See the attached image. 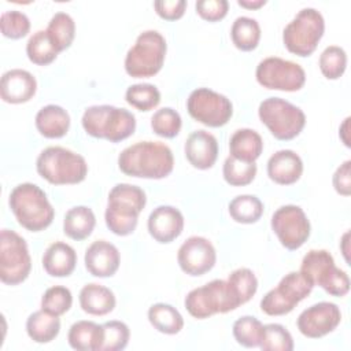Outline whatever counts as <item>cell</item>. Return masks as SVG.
<instances>
[{
  "label": "cell",
  "instance_id": "11",
  "mask_svg": "<svg viewBox=\"0 0 351 351\" xmlns=\"http://www.w3.org/2000/svg\"><path fill=\"white\" fill-rule=\"evenodd\" d=\"M32 270V258L22 236L10 229L0 232V280L7 285L23 282Z\"/></svg>",
  "mask_w": 351,
  "mask_h": 351
},
{
  "label": "cell",
  "instance_id": "27",
  "mask_svg": "<svg viewBox=\"0 0 351 351\" xmlns=\"http://www.w3.org/2000/svg\"><path fill=\"white\" fill-rule=\"evenodd\" d=\"M230 156L243 162H255L263 151V140L254 129H237L229 140Z\"/></svg>",
  "mask_w": 351,
  "mask_h": 351
},
{
  "label": "cell",
  "instance_id": "14",
  "mask_svg": "<svg viewBox=\"0 0 351 351\" xmlns=\"http://www.w3.org/2000/svg\"><path fill=\"white\" fill-rule=\"evenodd\" d=\"M186 110L195 121L208 128H221L226 125L233 115L232 101L225 95L210 88L192 90L186 99Z\"/></svg>",
  "mask_w": 351,
  "mask_h": 351
},
{
  "label": "cell",
  "instance_id": "34",
  "mask_svg": "<svg viewBox=\"0 0 351 351\" xmlns=\"http://www.w3.org/2000/svg\"><path fill=\"white\" fill-rule=\"evenodd\" d=\"M229 214L239 223H255L263 214V203L255 195H239L229 202Z\"/></svg>",
  "mask_w": 351,
  "mask_h": 351
},
{
  "label": "cell",
  "instance_id": "39",
  "mask_svg": "<svg viewBox=\"0 0 351 351\" xmlns=\"http://www.w3.org/2000/svg\"><path fill=\"white\" fill-rule=\"evenodd\" d=\"M347 67V53L341 47L329 45L319 55V70L328 80L340 78Z\"/></svg>",
  "mask_w": 351,
  "mask_h": 351
},
{
  "label": "cell",
  "instance_id": "3",
  "mask_svg": "<svg viewBox=\"0 0 351 351\" xmlns=\"http://www.w3.org/2000/svg\"><path fill=\"white\" fill-rule=\"evenodd\" d=\"M8 204L18 223L29 232L47 229L55 217V210L45 192L32 182L16 185L10 193Z\"/></svg>",
  "mask_w": 351,
  "mask_h": 351
},
{
  "label": "cell",
  "instance_id": "36",
  "mask_svg": "<svg viewBox=\"0 0 351 351\" xmlns=\"http://www.w3.org/2000/svg\"><path fill=\"white\" fill-rule=\"evenodd\" d=\"M125 100L140 111H151L160 103V92L152 84H134L126 89Z\"/></svg>",
  "mask_w": 351,
  "mask_h": 351
},
{
  "label": "cell",
  "instance_id": "26",
  "mask_svg": "<svg viewBox=\"0 0 351 351\" xmlns=\"http://www.w3.org/2000/svg\"><path fill=\"white\" fill-rule=\"evenodd\" d=\"M103 335V325L82 319L70 326L67 341L70 347L77 351H100Z\"/></svg>",
  "mask_w": 351,
  "mask_h": 351
},
{
  "label": "cell",
  "instance_id": "5",
  "mask_svg": "<svg viewBox=\"0 0 351 351\" xmlns=\"http://www.w3.org/2000/svg\"><path fill=\"white\" fill-rule=\"evenodd\" d=\"M186 311L196 319L225 314L241 306V299L229 280H213L192 289L184 300Z\"/></svg>",
  "mask_w": 351,
  "mask_h": 351
},
{
  "label": "cell",
  "instance_id": "8",
  "mask_svg": "<svg viewBox=\"0 0 351 351\" xmlns=\"http://www.w3.org/2000/svg\"><path fill=\"white\" fill-rule=\"evenodd\" d=\"M325 32V21L319 11L307 7L302 8L282 30L285 48L300 58L310 56L321 41Z\"/></svg>",
  "mask_w": 351,
  "mask_h": 351
},
{
  "label": "cell",
  "instance_id": "1",
  "mask_svg": "<svg viewBox=\"0 0 351 351\" xmlns=\"http://www.w3.org/2000/svg\"><path fill=\"white\" fill-rule=\"evenodd\" d=\"M118 167L130 177L160 180L173 171L174 156L160 141H138L119 154Z\"/></svg>",
  "mask_w": 351,
  "mask_h": 351
},
{
  "label": "cell",
  "instance_id": "38",
  "mask_svg": "<svg viewBox=\"0 0 351 351\" xmlns=\"http://www.w3.org/2000/svg\"><path fill=\"white\" fill-rule=\"evenodd\" d=\"M295 347L292 335L281 324L263 325L259 348L263 351H292Z\"/></svg>",
  "mask_w": 351,
  "mask_h": 351
},
{
  "label": "cell",
  "instance_id": "10",
  "mask_svg": "<svg viewBox=\"0 0 351 351\" xmlns=\"http://www.w3.org/2000/svg\"><path fill=\"white\" fill-rule=\"evenodd\" d=\"M258 115L269 132L281 141L295 138L306 125L303 110L281 97H267L261 101Z\"/></svg>",
  "mask_w": 351,
  "mask_h": 351
},
{
  "label": "cell",
  "instance_id": "33",
  "mask_svg": "<svg viewBox=\"0 0 351 351\" xmlns=\"http://www.w3.org/2000/svg\"><path fill=\"white\" fill-rule=\"evenodd\" d=\"M49 38L55 44L59 52L67 49L75 37V22L74 19L63 11L56 12L51 21L48 22V27L45 29Z\"/></svg>",
  "mask_w": 351,
  "mask_h": 351
},
{
  "label": "cell",
  "instance_id": "41",
  "mask_svg": "<svg viewBox=\"0 0 351 351\" xmlns=\"http://www.w3.org/2000/svg\"><path fill=\"white\" fill-rule=\"evenodd\" d=\"M73 304V295L69 288L55 285L48 288L41 298V308L53 315L66 314Z\"/></svg>",
  "mask_w": 351,
  "mask_h": 351
},
{
  "label": "cell",
  "instance_id": "18",
  "mask_svg": "<svg viewBox=\"0 0 351 351\" xmlns=\"http://www.w3.org/2000/svg\"><path fill=\"white\" fill-rule=\"evenodd\" d=\"M147 226L151 237L155 241L167 244L182 233L184 215L173 206H158L149 214Z\"/></svg>",
  "mask_w": 351,
  "mask_h": 351
},
{
  "label": "cell",
  "instance_id": "7",
  "mask_svg": "<svg viewBox=\"0 0 351 351\" xmlns=\"http://www.w3.org/2000/svg\"><path fill=\"white\" fill-rule=\"evenodd\" d=\"M167 44L156 30L138 34L134 45L125 56V71L133 78H148L158 74L165 63Z\"/></svg>",
  "mask_w": 351,
  "mask_h": 351
},
{
  "label": "cell",
  "instance_id": "40",
  "mask_svg": "<svg viewBox=\"0 0 351 351\" xmlns=\"http://www.w3.org/2000/svg\"><path fill=\"white\" fill-rule=\"evenodd\" d=\"M182 126L180 114L171 107L156 110L151 117V128L155 134L165 138H174Z\"/></svg>",
  "mask_w": 351,
  "mask_h": 351
},
{
  "label": "cell",
  "instance_id": "21",
  "mask_svg": "<svg viewBox=\"0 0 351 351\" xmlns=\"http://www.w3.org/2000/svg\"><path fill=\"white\" fill-rule=\"evenodd\" d=\"M185 156L188 162L199 170L211 169L218 158V141L207 130L192 132L185 141Z\"/></svg>",
  "mask_w": 351,
  "mask_h": 351
},
{
  "label": "cell",
  "instance_id": "20",
  "mask_svg": "<svg viewBox=\"0 0 351 351\" xmlns=\"http://www.w3.org/2000/svg\"><path fill=\"white\" fill-rule=\"evenodd\" d=\"M37 90V81L32 73L22 69H12L1 75L0 96L10 104L29 101Z\"/></svg>",
  "mask_w": 351,
  "mask_h": 351
},
{
  "label": "cell",
  "instance_id": "31",
  "mask_svg": "<svg viewBox=\"0 0 351 351\" xmlns=\"http://www.w3.org/2000/svg\"><path fill=\"white\" fill-rule=\"evenodd\" d=\"M230 38L237 49L254 51L261 40V26L254 18L239 16L232 25Z\"/></svg>",
  "mask_w": 351,
  "mask_h": 351
},
{
  "label": "cell",
  "instance_id": "35",
  "mask_svg": "<svg viewBox=\"0 0 351 351\" xmlns=\"http://www.w3.org/2000/svg\"><path fill=\"white\" fill-rule=\"evenodd\" d=\"M255 162H243L233 156H228L223 162L222 174L223 180L232 186H244L254 181L256 176Z\"/></svg>",
  "mask_w": 351,
  "mask_h": 351
},
{
  "label": "cell",
  "instance_id": "25",
  "mask_svg": "<svg viewBox=\"0 0 351 351\" xmlns=\"http://www.w3.org/2000/svg\"><path fill=\"white\" fill-rule=\"evenodd\" d=\"M80 306L90 315H106L111 313L117 304L114 292L100 284L90 282L81 288L80 291Z\"/></svg>",
  "mask_w": 351,
  "mask_h": 351
},
{
  "label": "cell",
  "instance_id": "28",
  "mask_svg": "<svg viewBox=\"0 0 351 351\" xmlns=\"http://www.w3.org/2000/svg\"><path fill=\"white\" fill-rule=\"evenodd\" d=\"M96 217L92 208L86 206L71 207L63 219V232L67 237L75 241L85 240L95 229Z\"/></svg>",
  "mask_w": 351,
  "mask_h": 351
},
{
  "label": "cell",
  "instance_id": "30",
  "mask_svg": "<svg viewBox=\"0 0 351 351\" xmlns=\"http://www.w3.org/2000/svg\"><path fill=\"white\" fill-rule=\"evenodd\" d=\"M149 324L160 333L177 335L184 328V318L180 311L167 303H155L148 308Z\"/></svg>",
  "mask_w": 351,
  "mask_h": 351
},
{
  "label": "cell",
  "instance_id": "47",
  "mask_svg": "<svg viewBox=\"0 0 351 351\" xmlns=\"http://www.w3.org/2000/svg\"><path fill=\"white\" fill-rule=\"evenodd\" d=\"M267 1L266 0H239L237 4L243 8H247V10H258L261 7H263Z\"/></svg>",
  "mask_w": 351,
  "mask_h": 351
},
{
  "label": "cell",
  "instance_id": "29",
  "mask_svg": "<svg viewBox=\"0 0 351 351\" xmlns=\"http://www.w3.org/2000/svg\"><path fill=\"white\" fill-rule=\"evenodd\" d=\"M26 332L36 343H49L60 332V319L58 315L49 314L41 308L29 315L26 321Z\"/></svg>",
  "mask_w": 351,
  "mask_h": 351
},
{
  "label": "cell",
  "instance_id": "44",
  "mask_svg": "<svg viewBox=\"0 0 351 351\" xmlns=\"http://www.w3.org/2000/svg\"><path fill=\"white\" fill-rule=\"evenodd\" d=\"M196 12L208 22H217L226 16L229 3L226 0H199L195 4Z\"/></svg>",
  "mask_w": 351,
  "mask_h": 351
},
{
  "label": "cell",
  "instance_id": "22",
  "mask_svg": "<svg viewBox=\"0 0 351 351\" xmlns=\"http://www.w3.org/2000/svg\"><path fill=\"white\" fill-rule=\"evenodd\" d=\"M303 160L292 149H280L267 160V176L278 185H292L302 177Z\"/></svg>",
  "mask_w": 351,
  "mask_h": 351
},
{
  "label": "cell",
  "instance_id": "45",
  "mask_svg": "<svg viewBox=\"0 0 351 351\" xmlns=\"http://www.w3.org/2000/svg\"><path fill=\"white\" fill-rule=\"evenodd\" d=\"M156 14L166 21L180 19L186 8L185 0H158L154 3Z\"/></svg>",
  "mask_w": 351,
  "mask_h": 351
},
{
  "label": "cell",
  "instance_id": "13",
  "mask_svg": "<svg viewBox=\"0 0 351 351\" xmlns=\"http://www.w3.org/2000/svg\"><path fill=\"white\" fill-rule=\"evenodd\" d=\"M255 77L263 88L284 92L300 90L306 84V73L300 64L277 56L261 60L256 66Z\"/></svg>",
  "mask_w": 351,
  "mask_h": 351
},
{
  "label": "cell",
  "instance_id": "37",
  "mask_svg": "<svg viewBox=\"0 0 351 351\" xmlns=\"http://www.w3.org/2000/svg\"><path fill=\"white\" fill-rule=\"evenodd\" d=\"M263 332V324L251 315L240 317L233 324V336L236 341L247 348L259 347Z\"/></svg>",
  "mask_w": 351,
  "mask_h": 351
},
{
  "label": "cell",
  "instance_id": "42",
  "mask_svg": "<svg viewBox=\"0 0 351 351\" xmlns=\"http://www.w3.org/2000/svg\"><path fill=\"white\" fill-rule=\"evenodd\" d=\"M103 344L100 351H121L123 350L130 337L129 326L122 321H107L103 324Z\"/></svg>",
  "mask_w": 351,
  "mask_h": 351
},
{
  "label": "cell",
  "instance_id": "6",
  "mask_svg": "<svg viewBox=\"0 0 351 351\" xmlns=\"http://www.w3.org/2000/svg\"><path fill=\"white\" fill-rule=\"evenodd\" d=\"M37 173L53 185L80 184L88 174L85 158L63 147H48L36 160Z\"/></svg>",
  "mask_w": 351,
  "mask_h": 351
},
{
  "label": "cell",
  "instance_id": "2",
  "mask_svg": "<svg viewBox=\"0 0 351 351\" xmlns=\"http://www.w3.org/2000/svg\"><path fill=\"white\" fill-rule=\"evenodd\" d=\"M147 204L145 192L132 184H117L108 193L104 213L107 228L117 236H128L136 230L138 215Z\"/></svg>",
  "mask_w": 351,
  "mask_h": 351
},
{
  "label": "cell",
  "instance_id": "23",
  "mask_svg": "<svg viewBox=\"0 0 351 351\" xmlns=\"http://www.w3.org/2000/svg\"><path fill=\"white\" fill-rule=\"evenodd\" d=\"M77 265V252L71 245L63 241H55L43 255V267L52 277L70 276Z\"/></svg>",
  "mask_w": 351,
  "mask_h": 351
},
{
  "label": "cell",
  "instance_id": "16",
  "mask_svg": "<svg viewBox=\"0 0 351 351\" xmlns=\"http://www.w3.org/2000/svg\"><path fill=\"white\" fill-rule=\"evenodd\" d=\"M177 262L180 269L192 277L210 271L217 262V252L211 241L202 236H191L178 248Z\"/></svg>",
  "mask_w": 351,
  "mask_h": 351
},
{
  "label": "cell",
  "instance_id": "24",
  "mask_svg": "<svg viewBox=\"0 0 351 351\" xmlns=\"http://www.w3.org/2000/svg\"><path fill=\"white\" fill-rule=\"evenodd\" d=\"M34 122L40 134L47 138H60L70 129V115L58 104H48L40 108Z\"/></svg>",
  "mask_w": 351,
  "mask_h": 351
},
{
  "label": "cell",
  "instance_id": "49",
  "mask_svg": "<svg viewBox=\"0 0 351 351\" xmlns=\"http://www.w3.org/2000/svg\"><path fill=\"white\" fill-rule=\"evenodd\" d=\"M348 237H350V233L346 232L341 237V241H340V248H341V252H343L344 259L347 262H350V258H348V252H350V250H348Z\"/></svg>",
  "mask_w": 351,
  "mask_h": 351
},
{
  "label": "cell",
  "instance_id": "12",
  "mask_svg": "<svg viewBox=\"0 0 351 351\" xmlns=\"http://www.w3.org/2000/svg\"><path fill=\"white\" fill-rule=\"evenodd\" d=\"M313 288L314 285L300 271H291L262 298L261 310L273 317L285 315L306 299Z\"/></svg>",
  "mask_w": 351,
  "mask_h": 351
},
{
  "label": "cell",
  "instance_id": "46",
  "mask_svg": "<svg viewBox=\"0 0 351 351\" xmlns=\"http://www.w3.org/2000/svg\"><path fill=\"white\" fill-rule=\"evenodd\" d=\"M332 184L335 191L341 196L351 195V160H344L335 171Z\"/></svg>",
  "mask_w": 351,
  "mask_h": 351
},
{
  "label": "cell",
  "instance_id": "4",
  "mask_svg": "<svg viewBox=\"0 0 351 351\" xmlns=\"http://www.w3.org/2000/svg\"><path fill=\"white\" fill-rule=\"evenodd\" d=\"M81 123L89 136L104 138L110 143H119L130 137L136 130V117L126 108L110 104L85 108Z\"/></svg>",
  "mask_w": 351,
  "mask_h": 351
},
{
  "label": "cell",
  "instance_id": "15",
  "mask_svg": "<svg viewBox=\"0 0 351 351\" xmlns=\"http://www.w3.org/2000/svg\"><path fill=\"white\" fill-rule=\"evenodd\" d=\"M273 232L282 247L289 251L299 250L310 237V221L299 206L287 204L277 208L270 221Z\"/></svg>",
  "mask_w": 351,
  "mask_h": 351
},
{
  "label": "cell",
  "instance_id": "43",
  "mask_svg": "<svg viewBox=\"0 0 351 351\" xmlns=\"http://www.w3.org/2000/svg\"><path fill=\"white\" fill-rule=\"evenodd\" d=\"M0 29L4 37L19 40L30 32V21L27 15L21 11H4L0 18Z\"/></svg>",
  "mask_w": 351,
  "mask_h": 351
},
{
  "label": "cell",
  "instance_id": "9",
  "mask_svg": "<svg viewBox=\"0 0 351 351\" xmlns=\"http://www.w3.org/2000/svg\"><path fill=\"white\" fill-rule=\"evenodd\" d=\"M300 273L315 287H321L332 296H346L350 291L347 273L335 265L333 256L326 250H310L302 259Z\"/></svg>",
  "mask_w": 351,
  "mask_h": 351
},
{
  "label": "cell",
  "instance_id": "32",
  "mask_svg": "<svg viewBox=\"0 0 351 351\" xmlns=\"http://www.w3.org/2000/svg\"><path fill=\"white\" fill-rule=\"evenodd\" d=\"M26 55L32 63L47 66L58 58L59 51L49 38L47 30H37L26 43Z\"/></svg>",
  "mask_w": 351,
  "mask_h": 351
},
{
  "label": "cell",
  "instance_id": "19",
  "mask_svg": "<svg viewBox=\"0 0 351 351\" xmlns=\"http://www.w3.org/2000/svg\"><path fill=\"white\" fill-rule=\"evenodd\" d=\"M84 262L89 274L106 278L117 273L121 263V255L118 248L110 241L96 240L86 248Z\"/></svg>",
  "mask_w": 351,
  "mask_h": 351
},
{
  "label": "cell",
  "instance_id": "17",
  "mask_svg": "<svg viewBox=\"0 0 351 351\" xmlns=\"http://www.w3.org/2000/svg\"><path fill=\"white\" fill-rule=\"evenodd\" d=\"M341 321V311L332 302H319L303 310L296 321L299 332L308 339H319L333 332Z\"/></svg>",
  "mask_w": 351,
  "mask_h": 351
},
{
  "label": "cell",
  "instance_id": "48",
  "mask_svg": "<svg viewBox=\"0 0 351 351\" xmlns=\"http://www.w3.org/2000/svg\"><path fill=\"white\" fill-rule=\"evenodd\" d=\"M348 123H350V117H347L346 119H344V122H343V125L340 126V129H339V134H340V138H341V141L344 143V145L346 147H350V138H348Z\"/></svg>",
  "mask_w": 351,
  "mask_h": 351
}]
</instances>
